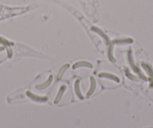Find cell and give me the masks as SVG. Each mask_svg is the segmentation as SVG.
Instances as JSON below:
<instances>
[{"label": "cell", "mask_w": 153, "mask_h": 128, "mask_svg": "<svg viewBox=\"0 0 153 128\" xmlns=\"http://www.w3.org/2000/svg\"><path fill=\"white\" fill-rule=\"evenodd\" d=\"M92 67V64L91 63L88 62V61H78L77 63H75L74 64V68H76V67Z\"/></svg>", "instance_id": "obj_1"}, {"label": "cell", "mask_w": 153, "mask_h": 128, "mask_svg": "<svg viewBox=\"0 0 153 128\" xmlns=\"http://www.w3.org/2000/svg\"><path fill=\"white\" fill-rule=\"evenodd\" d=\"M68 67H69V64H64V65H63L62 67L59 69V70L58 74H57V79H61L62 76V75L64 74V73L66 71V70L68 68Z\"/></svg>", "instance_id": "obj_2"}, {"label": "cell", "mask_w": 153, "mask_h": 128, "mask_svg": "<svg viewBox=\"0 0 153 128\" xmlns=\"http://www.w3.org/2000/svg\"><path fill=\"white\" fill-rule=\"evenodd\" d=\"M100 77H106V78H109V79H113V80L117 81V82H119L120 81V79H119V78H117V76H113V75H111L110 74V73H101V74L99 75Z\"/></svg>", "instance_id": "obj_3"}, {"label": "cell", "mask_w": 153, "mask_h": 128, "mask_svg": "<svg viewBox=\"0 0 153 128\" xmlns=\"http://www.w3.org/2000/svg\"><path fill=\"white\" fill-rule=\"evenodd\" d=\"M52 78H53L52 76H50L49 79H48V80H47L46 82H45V83L42 84V85H38V86H37V88H38V89H45V88L48 87V85H49L50 84H51V81H52Z\"/></svg>", "instance_id": "obj_4"}, {"label": "cell", "mask_w": 153, "mask_h": 128, "mask_svg": "<svg viewBox=\"0 0 153 128\" xmlns=\"http://www.w3.org/2000/svg\"><path fill=\"white\" fill-rule=\"evenodd\" d=\"M95 80L94 79L93 76L91 77V87H90V90H89V92L88 93V95H91V94L93 92V91L95 90Z\"/></svg>", "instance_id": "obj_5"}, {"label": "cell", "mask_w": 153, "mask_h": 128, "mask_svg": "<svg viewBox=\"0 0 153 128\" xmlns=\"http://www.w3.org/2000/svg\"><path fill=\"white\" fill-rule=\"evenodd\" d=\"M65 89V87H64V86H62V87L60 89L58 95H57V97H56V103H57L58 102V101H59L60 100V98H61L62 95V94H63V92H64Z\"/></svg>", "instance_id": "obj_6"}]
</instances>
